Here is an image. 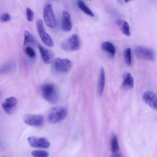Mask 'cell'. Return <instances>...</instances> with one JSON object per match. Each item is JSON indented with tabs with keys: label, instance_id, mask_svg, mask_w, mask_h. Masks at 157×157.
I'll return each instance as SVG.
<instances>
[{
	"label": "cell",
	"instance_id": "1",
	"mask_svg": "<svg viewBox=\"0 0 157 157\" xmlns=\"http://www.w3.org/2000/svg\"><path fill=\"white\" fill-rule=\"evenodd\" d=\"M40 89L42 96L45 100L52 104L58 102L59 94L55 85L50 83H46L43 85Z\"/></svg>",
	"mask_w": 157,
	"mask_h": 157
},
{
	"label": "cell",
	"instance_id": "2",
	"mask_svg": "<svg viewBox=\"0 0 157 157\" xmlns=\"http://www.w3.org/2000/svg\"><path fill=\"white\" fill-rule=\"evenodd\" d=\"M67 111L66 108L56 106L52 107L48 111L47 119L48 122L56 124L64 120L67 116Z\"/></svg>",
	"mask_w": 157,
	"mask_h": 157
},
{
	"label": "cell",
	"instance_id": "3",
	"mask_svg": "<svg viewBox=\"0 0 157 157\" xmlns=\"http://www.w3.org/2000/svg\"><path fill=\"white\" fill-rule=\"evenodd\" d=\"M80 45L79 36L77 34H74L64 40L61 43V47L64 51L71 52L78 50Z\"/></svg>",
	"mask_w": 157,
	"mask_h": 157
},
{
	"label": "cell",
	"instance_id": "4",
	"mask_svg": "<svg viewBox=\"0 0 157 157\" xmlns=\"http://www.w3.org/2000/svg\"><path fill=\"white\" fill-rule=\"evenodd\" d=\"M134 53L136 57L140 59L152 60L155 58L153 50L143 46L136 47L134 49Z\"/></svg>",
	"mask_w": 157,
	"mask_h": 157
},
{
	"label": "cell",
	"instance_id": "5",
	"mask_svg": "<svg viewBox=\"0 0 157 157\" xmlns=\"http://www.w3.org/2000/svg\"><path fill=\"white\" fill-rule=\"evenodd\" d=\"M43 13L46 25L50 28H54L56 25V21L51 3H48L45 4L44 8Z\"/></svg>",
	"mask_w": 157,
	"mask_h": 157
},
{
	"label": "cell",
	"instance_id": "6",
	"mask_svg": "<svg viewBox=\"0 0 157 157\" xmlns=\"http://www.w3.org/2000/svg\"><path fill=\"white\" fill-rule=\"evenodd\" d=\"M36 27L39 36L43 43L48 47H52L53 42L50 36L47 33L42 20L38 19L36 22Z\"/></svg>",
	"mask_w": 157,
	"mask_h": 157
},
{
	"label": "cell",
	"instance_id": "7",
	"mask_svg": "<svg viewBox=\"0 0 157 157\" xmlns=\"http://www.w3.org/2000/svg\"><path fill=\"white\" fill-rule=\"evenodd\" d=\"M53 67L56 72L64 73L70 70L72 67V63L71 61L67 59L57 58L54 61Z\"/></svg>",
	"mask_w": 157,
	"mask_h": 157
},
{
	"label": "cell",
	"instance_id": "8",
	"mask_svg": "<svg viewBox=\"0 0 157 157\" xmlns=\"http://www.w3.org/2000/svg\"><path fill=\"white\" fill-rule=\"evenodd\" d=\"M24 122L31 126L38 127L41 126L44 123V118L40 114H28L23 118Z\"/></svg>",
	"mask_w": 157,
	"mask_h": 157
},
{
	"label": "cell",
	"instance_id": "9",
	"mask_svg": "<svg viewBox=\"0 0 157 157\" xmlns=\"http://www.w3.org/2000/svg\"><path fill=\"white\" fill-rule=\"evenodd\" d=\"M27 140L29 145L34 148H45L49 147L50 144L48 140L44 137L30 136Z\"/></svg>",
	"mask_w": 157,
	"mask_h": 157
},
{
	"label": "cell",
	"instance_id": "10",
	"mask_svg": "<svg viewBox=\"0 0 157 157\" xmlns=\"http://www.w3.org/2000/svg\"><path fill=\"white\" fill-rule=\"evenodd\" d=\"M17 104L16 98L11 97L6 98L2 103V108L4 111L8 115L12 114L14 112Z\"/></svg>",
	"mask_w": 157,
	"mask_h": 157
},
{
	"label": "cell",
	"instance_id": "11",
	"mask_svg": "<svg viewBox=\"0 0 157 157\" xmlns=\"http://www.w3.org/2000/svg\"><path fill=\"white\" fill-rule=\"evenodd\" d=\"M38 47L44 63L46 64L51 63L54 57L53 52L40 44H38Z\"/></svg>",
	"mask_w": 157,
	"mask_h": 157
},
{
	"label": "cell",
	"instance_id": "12",
	"mask_svg": "<svg viewBox=\"0 0 157 157\" xmlns=\"http://www.w3.org/2000/svg\"><path fill=\"white\" fill-rule=\"evenodd\" d=\"M144 102L152 109L157 110V96L150 91L146 92L143 94Z\"/></svg>",
	"mask_w": 157,
	"mask_h": 157
},
{
	"label": "cell",
	"instance_id": "13",
	"mask_svg": "<svg viewBox=\"0 0 157 157\" xmlns=\"http://www.w3.org/2000/svg\"><path fill=\"white\" fill-rule=\"evenodd\" d=\"M61 27L64 31L71 30L72 28V23L71 20L70 14L66 11L63 12L62 18Z\"/></svg>",
	"mask_w": 157,
	"mask_h": 157
},
{
	"label": "cell",
	"instance_id": "14",
	"mask_svg": "<svg viewBox=\"0 0 157 157\" xmlns=\"http://www.w3.org/2000/svg\"><path fill=\"white\" fill-rule=\"evenodd\" d=\"M134 85V79L131 74L129 72L125 73L123 77L122 87L125 89H131L133 88Z\"/></svg>",
	"mask_w": 157,
	"mask_h": 157
},
{
	"label": "cell",
	"instance_id": "15",
	"mask_svg": "<svg viewBox=\"0 0 157 157\" xmlns=\"http://www.w3.org/2000/svg\"><path fill=\"white\" fill-rule=\"evenodd\" d=\"M102 50L107 53L111 57H113L115 54L116 48L112 43L105 41L102 43L101 45Z\"/></svg>",
	"mask_w": 157,
	"mask_h": 157
},
{
	"label": "cell",
	"instance_id": "16",
	"mask_svg": "<svg viewBox=\"0 0 157 157\" xmlns=\"http://www.w3.org/2000/svg\"><path fill=\"white\" fill-rule=\"evenodd\" d=\"M105 82V75L103 67L101 68L98 82V92L99 96H101L103 91Z\"/></svg>",
	"mask_w": 157,
	"mask_h": 157
},
{
	"label": "cell",
	"instance_id": "17",
	"mask_svg": "<svg viewBox=\"0 0 157 157\" xmlns=\"http://www.w3.org/2000/svg\"><path fill=\"white\" fill-rule=\"evenodd\" d=\"M77 4L79 9L86 14L91 17H93L94 16V13L82 1L78 0Z\"/></svg>",
	"mask_w": 157,
	"mask_h": 157
},
{
	"label": "cell",
	"instance_id": "18",
	"mask_svg": "<svg viewBox=\"0 0 157 157\" xmlns=\"http://www.w3.org/2000/svg\"><path fill=\"white\" fill-rule=\"evenodd\" d=\"M24 36L23 43L24 46L29 44H33L35 43V40L33 36L29 31L27 30L25 31Z\"/></svg>",
	"mask_w": 157,
	"mask_h": 157
},
{
	"label": "cell",
	"instance_id": "19",
	"mask_svg": "<svg viewBox=\"0 0 157 157\" xmlns=\"http://www.w3.org/2000/svg\"><path fill=\"white\" fill-rule=\"evenodd\" d=\"M124 58L127 65L131 66L132 64L131 50L130 48L126 49L124 53Z\"/></svg>",
	"mask_w": 157,
	"mask_h": 157
},
{
	"label": "cell",
	"instance_id": "20",
	"mask_svg": "<svg viewBox=\"0 0 157 157\" xmlns=\"http://www.w3.org/2000/svg\"><path fill=\"white\" fill-rule=\"evenodd\" d=\"M119 149V146L117 137L116 136H113L111 140V150L113 153H116L117 152Z\"/></svg>",
	"mask_w": 157,
	"mask_h": 157
},
{
	"label": "cell",
	"instance_id": "21",
	"mask_svg": "<svg viewBox=\"0 0 157 157\" xmlns=\"http://www.w3.org/2000/svg\"><path fill=\"white\" fill-rule=\"evenodd\" d=\"M31 155L35 157H47L49 156V153L47 151L41 150H36L32 151Z\"/></svg>",
	"mask_w": 157,
	"mask_h": 157
},
{
	"label": "cell",
	"instance_id": "22",
	"mask_svg": "<svg viewBox=\"0 0 157 157\" xmlns=\"http://www.w3.org/2000/svg\"><path fill=\"white\" fill-rule=\"evenodd\" d=\"M121 30L122 33L127 36H130L131 33L130 28L128 23L125 21H124L121 25Z\"/></svg>",
	"mask_w": 157,
	"mask_h": 157
},
{
	"label": "cell",
	"instance_id": "23",
	"mask_svg": "<svg viewBox=\"0 0 157 157\" xmlns=\"http://www.w3.org/2000/svg\"><path fill=\"white\" fill-rule=\"evenodd\" d=\"M24 51L27 55L31 58H34L36 56V54L34 49L30 46H26L25 48Z\"/></svg>",
	"mask_w": 157,
	"mask_h": 157
},
{
	"label": "cell",
	"instance_id": "24",
	"mask_svg": "<svg viewBox=\"0 0 157 157\" xmlns=\"http://www.w3.org/2000/svg\"><path fill=\"white\" fill-rule=\"evenodd\" d=\"M26 14L27 19L29 22L32 21L34 18V13L32 10L29 8H27L26 9Z\"/></svg>",
	"mask_w": 157,
	"mask_h": 157
},
{
	"label": "cell",
	"instance_id": "25",
	"mask_svg": "<svg viewBox=\"0 0 157 157\" xmlns=\"http://www.w3.org/2000/svg\"><path fill=\"white\" fill-rule=\"evenodd\" d=\"M11 17L10 15L7 13H2L1 16L0 20L2 22H6L9 21Z\"/></svg>",
	"mask_w": 157,
	"mask_h": 157
},
{
	"label": "cell",
	"instance_id": "26",
	"mask_svg": "<svg viewBox=\"0 0 157 157\" xmlns=\"http://www.w3.org/2000/svg\"><path fill=\"white\" fill-rule=\"evenodd\" d=\"M123 0L124 1V2L126 3H128L130 2L129 0Z\"/></svg>",
	"mask_w": 157,
	"mask_h": 157
},
{
	"label": "cell",
	"instance_id": "27",
	"mask_svg": "<svg viewBox=\"0 0 157 157\" xmlns=\"http://www.w3.org/2000/svg\"><path fill=\"white\" fill-rule=\"evenodd\" d=\"M129 0V2H131L133 0Z\"/></svg>",
	"mask_w": 157,
	"mask_h": 157
},
{
	"label": "cell",
	"instance_id": "28",
	"mask_svg": "<svg viewBox=\"0 0 157 157\" xmlns=\"http://www.w3.org/2000/svg\"></svg>",
	"mask_w": 157,
	"mask_h": 157
}]
</instances>
